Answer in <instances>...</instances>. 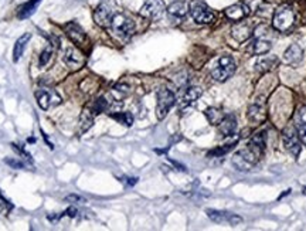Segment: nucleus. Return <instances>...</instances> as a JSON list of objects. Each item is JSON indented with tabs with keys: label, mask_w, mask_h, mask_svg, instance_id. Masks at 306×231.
Here are the masks:
<instances>
[{
	"label": "nucleus",
	"mask_w": 306,
	"mask_h": 231,
	"mask_svg": "<svg viewBox=\"0 0 306 231\" xmlns=\"http://www.w3.org/2000/svg\"><path fill=\"white\" fill-rule=\"evenodd\" d=\"M295 124L300 125V124H306V106L300 108L296 112V116H295Z\"/></svg>",
	"instance_id": "obj_33"
},
{
	"label": "nucleus",
	"mask_w": 306,
	"mask_h": 231,
	"mask_svg": "<svg viewBox=\"0 0 306 231\" xmlns=\"http://www.w3.org/2000/svg\"><path fill=\"white\" fill-rule=\"evenodd\" d=\"M218 128H220V132L222 136H232L236 129H237V120L234 115H227L224 116L222 120L218 124Z\"/></svg>",
	"instance_id": "obj_17"
},
{
	"label": "nucleus",
	"mask_w": 306,
	"mask_h": 231,
	"mask_svg": "<svg viewBox=\"0 0 306 231\" xmlns=\"http://www.w3.org/2000/svg\"><path fill=\"white\" fill-rule=\"evenodd\" d=\"M282 140H284L285 149L288 150L289 154H292L295 158H298L299 154H300L302 146H300V138L298 135L296 129L294 126L285 129L284 134H282Z\"/></svg>",
	"instance_id": "obj_7"
},
{
	"label": "nucleus",
	"mask_w": 306,
	"mask_h": 231,
	"mask_svg": "<svg viewBox=\"0 0 306 231\" xmlns=\"http://www.w3.org/2000/svg\"><path fill=\"white\" fill-rule=\"evenodd\" d=\"M278 64V58L276 57H271V56H264L260 60L255 62V68L260 72H266L271 71L275 66Z\"/></svg>",
	"instance_id": "obj_24"
},
{
	"label": "nucleus",
	"mask_w": 306,
	"mask_h": 231,
	"mask_svg": "<svg viewBox=\"0 0 306 231\" xmlns=\"http://www.w3.org/2000/svg\"><path fill=\"white\" fill-rule=\"evenodd\" d=\"M224 13H226V16H227L230 20H232V22H241V20H244V18L250 16L251 9H250V6L246 4V3H236V4H232V6H230V8L224 10Z\"/></svg>",
	"instance_id": "obj_12"
},
{
	"label": "nucleus",
	"mask_w": 306,
	"mask_h": 231,
	"mask_svg": "<svg viewBox=\"0 0 306 231\" xmlns=\"http://www.w3.org/2000/svg\"><path fill=\"white\" fill-rule=\"evenodd\" d=\"M12 148L16 150L17 154H22V156H24V159L27 160V162H33V159H32V156L30 154H27V152H24L23 149H20V148H17V145H14V144H12Z\"/></svg>",
	"instance_id": "obj_36"
},
{
	"label": "nucleus",
	"mask_w": 306,
	"mask_h": 231,
	"mask_svg": "<svg viewBox=\"0 0 306 231\" xmlns=\"http://www.w3.org/2000/svg\"><path fill=\"white\" fill-rule=\"evenodd\" d=\"M202 94H203V90H202L200 86H190V88H187L186 92L182 96L180 105H182V106H187V105H190V104L196 102V101L202 96Z\"/></svg>",
	"instance_id": "obj_22"
},
{
	"label": "nucleus",
	"mask_w": 306,
	"mask_h": 231,
	"mask_svg": "<svg viewBox=\"0 0 306 231\" xmlns=\"http://www.w3.org/2000/svg\"><path fill=\"white\" fill-rule=\"evenodd\" d=\"M260 154H256L254 150H251L250 148L241 149L236 152V154L232 156V164L237 170L246 172L250 170L251 168H254V164L258 162Z\"/></svg>",
	"instance_id": "obj_4"
},
{
	"label": "nucleus",
	"mask_w": 306,
	"mask_h": 231,
	"mask_svg": "<svg viewBox=\"0 0 306 231\" xmlns=\"http://www.w3.org/2000/svg\"><path fill=\"white\" fill-rule=\"evenodd\" d=\"M110 27L120 38H128L135 33V23L122 13H115L112 16Z\"/></svg>",
	"instance_id": "obj_2"
},
{
	"label": "nucleus",
	"mask_w": 306,
	"mask_h": 231,
	"mask_svg": "<svg viewBox=\"0 0 306 231\" xmlns=\"http://www.w3.org/2000/svg\"><path fill=\"white\" fill-rule=\"evenodd\" d=\"M252 34H254V26L251 23L240 22V23H236L234 26L231 27V36L238 43L246 42L248 38H251Z\"/></svg>",
	"instance_id": "obj_10"
},
{
	"label": "nucleus",
	"mask_w": 306,
	"mask_h": 231,
	"mask_svg": "<svg viewBox=\"0 0 306 231\" xmlns=\"http://www.w3.org/2000/svg\"><path fill=\"white\" fill-rule=\"evenodd\" d=\"M108 101H106V98L105 96H100V98H96L95 101H94L92 106H91V111L94 112V114H101V112L106 111L108 110Z\"/></svg>",
	"instance_id": "obj_30"
},
{
	"label": "nucleus",
	"mask_w": 306,
	"mask_h": 231,
	"mask_svg": "<svg viewBox=\"0 0 306 231\" xmlns=\"http://www.w3.org/2000/svg\"><path fill=\"white\" fill-rule=\"evenodd\" d=\"M64 202H67V203H84L85 198L84 197L78 196V194H70V196L64 198Z\"/></svg>",
	"instance_id": "obj_35"
},
{
	"label": "nucleus",
	"mask_w": 306,
	"mask_h": 231,
	"mask_svg": "<svg viewBox=\"0 0 306 231\" xmlns=\"http://www.w3.org/2000/svg\"><path fill=\"white\" fill-rule=\"evenodd\" d=\"M62 61L66 62V66H68L72 70H78L84 66V57L80 52H76L74 47H68L64 52V56H62Z\"/></svg>",
	"instance_id": "obj_13"
},
{
	"label": "nucleus",
	"mask_w": 306,
	"mask_h": 231,
	"mask_svg": "<svg viewBox=\"0 0 306 231\" xmlns=\"http://www.w3.org/2000/svg\"><path fill=\"white\" fill-rule=\"evenodd\" d=\"M265 142H266V132L262 130V132L255 134L254 136L250 139V142H248V145L246 146H248L251 150H254L255 154L261 156L264 149H265Z\"/></svg>",
	"instance_id": "obj_18"
},
{
	"label": "nucleus",
	"mask_w": 306,
	"mask_h": 231,
	"mask_svg": "<svg viewBox=\"0 0 306 231\" xmlns=\"http://www.w3.org/2000/svg\"><path fill=\"white\" fill-rule=\"evenodd\" d=\"M4 163L8 164L12 169H24L26 164L20 159H13V158H6L4 159Z\"/></svg>",
	"instance_id": "obj_32"
},
{
	"label": "nucleus",
	"mask_w": 306,
	"mask_h": 231,
	"mask_svg": "<svg viewBox=\"0 0 306 231\" xmlns=\"http://www.w3.org/2000/svg\"><path fill=\"white\" fill-rule=\"evenodd\" d=\"M94 124V114L90 110H84L80 118V125H81V132H86L88 129L92 126Z\"/></svg>",
	"instance_id": "obj_27"
},
{
	"label": "nucleus",
	"mask_w": 306,
	"mask_h": 231,
	"mask_svg": "<svg viewBox=\"0 0 306 231\" xmlns=\"http://www.w3.org/2000/svg\"><path fill=\"white\" fill-rule=\"evenodd\" d=\"M204 115H206V118L208 120V122L212 125H218L221 120H222V118H224L222 112L220 110H217V108H207L204 111Z\"/></svg>",
	"instance_id": "obj_26"
},
{
	"label": "nucleus",
	"mask_w": 306,
	"mask_h": 231,
	"mask_svg": "<svg viewBox=\"0 0 306 231\" xmlns=\"http://www.w3.org/2000/svg\"><path fill=\"white\" fill-rule=\"evenodd\" d=\"M32 40V33H24L23 36H20V38H17L16 44H14V48H13V61H17L22 58L23 52H24L26 46L28 44V42Z\"/></svg>",
	"instance_id": "obj_21"
},
{
	"label": "nucleus",
	"mask_w": 306,
	"mask_h": 231,
	"mask_svg": "<svg viewBox=\"0 0 306 231\" xmlns=\"http://www.w3.org/2000/svg\"><path fill=\"white\" fill-rule=\"evenodd\" d=\"M296 130H298V135L300 138V140L306 145V124L296 125Z\"/></svg>",
	"instance_id": "obj_34"
},
{
	"label": "nucleus",
	"mask_w": 306,
	"mask_h": 231,
	"mask_svg": "<svg viewBox=\"0 0 306 231\" xmlns=\"http://www.w3.org/2000/svg\"><path fill=\"white\" fill-rule=\"evenodd\" d=\"M28 142H30V144H34V142H36V139H34V138H28Z\"/></svg>",
	"instance_id": "obj_39"
},
{
	"label": "nucleus",
	"mask_w": 306,
	"mask_h": 231,
	"mask_svg": "<svg viewBox=\"0 0 306 231\" xmlns=\"http://www.w3.org/2000/svg\"><path fill=\"white\" fill-rule=\"evenodd\" d=\"M64 214L66 213H62V214H54V216H52V214H48V216H47V218H48V222H57L60 220V218H61V217H62V216H64Z\"/></svg>",
	"instance_id": "obj_38"
},
{
	"label": "nucleus",
	"mask_w": 306,
	"mask_h": 231,
	"mask_svg": "<svg viewBox=\"0 0 306 231\" xmlns=\"http://www.w3.org/2000/svg\"><path fill=\"white\" fill-rule=\"evenodd\" d=\"M168 13L170 14V18H183L188 13V4L183 0H176L168 8Z\"/></svg>",
	"instance_id": "obj_20"
},
{
	"label": "nucleus",
	"mask_w": 306,
	"mask_h": 231,
	"mask_svg": "<svg viewBox=\"0 0 306 231\" xmlns=\"http://www.w3.org/2000/svg\"><path fill=\"white\" fill-rule=\"evenodd\" d=\"M176 102L174 94L168 88H160L158 91V105H156V116L158 120H164L166 115L169 114L172 106Z\"/></svg>",
	"instance_id": "obj_6"
},
{
	"label": "nucleus",
	"mask_w": 306,
	"mask_h": 231,
	"mask_svg": "<svg viewBox=\"0 0 306 231\" xmlns=\"http://www.w3.org/2000/svg\"><path fill=\"white\" fill-rule=\"evenodd\" d=\"M36 100H37L38 106H40L42 110H44V111L50 110L51 106H57V105L61 104L60 95L57 94L56 91H52V90H46V88L36 91Z\"/></svg>",
	"instance_id": "obj_8"
},
{
	"label": "nucleus",
	"mask_w": 306,
	"mask_h": 231,
	"mask_svg": "<svg viewBox=\"0 0 306 231\" xmlns=\"http://www.w3.org/2000/svg\"><path fill=\"white\" fill-rule=\"evenodd\" d=\"M42 0H28L27 3H24L23 6L18 8V18H27L30 16H33L36 13V10L38 8V4L42 3Z\"/></svg>",
	"instance_id": "obj_23"
},
{
	"label": "nucleus",
	"mask_w": 306,
	"mask_h": 231,
	"mask_svg": "<svg viewBox=\"0 0 306 231\" xmlns=\"http://www.w3.org/2000/svg\"><path fill=\"white\" fill-rule=\"evenodd\" d=\"M236 68H237L236 61L232 60L230 56H224L216 64V67L212 70V77L218 82H224L228 78L232 77V74L236 72Z\"/></svg>",
	"instance_id": "obj_3"
},
{
	"label": "nucleus",
	"mask_w": 306,
	"mask_h": 231,
	"mask_svg": "<svg viewBox=\"0 0 306 231\" xmlns=\"http://www.w3.org/2000/svg\"><path fill=\"white\" fill-rule=\"evenodd\" d=\"M110 116L128 128L132 126V124H134V115L130 112H116V114H110Z\"/></svg>",
	"instance_id": "obj_28"
},
{
	"label": "nucleus",
	"mask_w": 306,
	"mask_h": 231,
	"mask_svg": "<svg viewBox=\"0 0 306 231\" xmlns=\"http://www.w3.org/2000/svg\"><path fill=\"white\" fill-rule=\"evenodd\" d=\"M188 12L193 20L198 24H208L214 20V13L202 0H193L188 6Z\"/></svg>",
	"instance_id": "obj_5"
},
{
	"label": "nucleus",
	"mask_w": 306,
	"mask_h": 231,
	"mask_svg": "<svg viewBox=\"0 0 306 231\" xmlns=\"http://www.w3.org/2000/svg\"><path fill=\"white\" fill-rule=\"evenodd\" d=\"M52 52H54V46L52 44H47V47L44 48L40 54V58H38V67H44L48 64V61L52 57Z\"/></svg>",
	"instance_id": "obj_29"
},
{
	"label": "nucleus",
	"mask_w": 306,
	"mask_h": 231,
	"mask_svg": "<svg viewBox=\"0 0 306 231\" xmlns=\"http://www.w3.org/2000/svg\"><path fill=\"white\" fill-rule=\"evenodd\" d=\"M272 48V43L266 38H262V37H258L251 42L250 47H248V52L254 56H264L266 52H270Z\"/></svg>",
	"instance_id": "obj_16"
},
{
	"label": "nucleus",
	"mask_w": 306,
	"mask_h": 231,
	"mask_svg": "<svg viewBox=\"0 0 306 231\" xmlns=\"http://www.w3.org/2000/svg\"><path fill=\"white\" fill-rule=\"evenodd\" d=\"M164 10H166V6L163 0H146L139 14L144 18L154 20V18H160Z\"/></svg>",
	"instance_id": "obj_9"
},
{
	"label": "nucleus",
	"mask_w": 306,
	"mask_h": 231,
	"mask_svg": "<svg viewBox=\"0 0 306 231\" xmlns=\"http://www.w3.org/2000/svg\"><path fill=\"white\" fill-rule=\"evenodd\" d=\"M115 13L112 12L108 4H100L96 10L94 12V20L96 22V24L101 27H110V20H112V16Z\"/></svg>",
	"instance_id": "obj_14"
},
{
	"label": "nucleus",
	"mask_w": 306,
	"mask_h": 231,
	"mask_svg": "<svg viewBox=\"0 0 306 231\" xmlns=\"http://www.w3.org/2000/svg\"><path fill=\"white\" fill-rule=\"evenodd\" d=\"M295 23V13L289 6L284 4L274 12L272 14V27L278 32H288Z\"/></svg>",
	"instance_id": "obj_1"
},
{
	"label": "nucleus",
	"mask_w": 306,
	"mask_h": 231,
	"mask_svg": "<svg viewBox=\"0 0 306 231\" xmlns=\"http://www.w3.org/2000/svg\"><path fill=\"white\" fill-rule=\"evenodd\" d=\"M236 144H237V140H234V142H232V144H230V145H224L222 148L214 149V150H212V152L208 154V156H221V154H227L228 150H231V149L236 146Z\"/></svg>",
	"instance_id": "obj_31"
},
{
	"label": "nucleus",
	"mask_w": 306,
	"mask_h": 231,
	"mask_svg": "<svg viewBox=\"0 0 306 231\" xmlns=\"http://www.w3.org/2000/svg\"><path fill=\"white\" fill-rule=\"evenodd\" d=\"M248 120H250V122H252L254 125H260L265 120V111H264L262 106L256 105V104L251 105L248 108Z\"/></svg>",
	"instance_id": "obj_25"
},
{
	"label": "nucleus",
	"mask_w": 306,
	"mask_h": 231,
	"mask_svg": "<svg viewBox=\"0 0 306 231\" xmlns=\"http://www.w3.org/2000/svg\"><path fill=\"white\" fill-rule=\"evenodd\" d=\"M66 214H67L68 217L74 218V217H76V216H78V210H76L74 206H71V207H68L67 210H66Z\"/></svg>",
	"instance_id": "obj_37"
},
{
	"label": "nucleus",
	"mask_w": 306,
	"mask_h": 231,
	"mask_svg": "<svg viewBox=\"0 0 306 231\" xmlns=\"http://www.w3.org/2000/svg\"><path fill=\"white\" fill-rule=\"evenodd\" d=\"M302 58H304V50L298 44H292L284 54V60L288 64H298L302 61Z\"/></svg>",
	"instance_id": "obj_19"
},
{
	"label": "nucleus",
	"mask_w": 306,
	"mask_h": 231,
	"mask_svg": "<svg viewBox=\"0 0 306 231\" xmlns=\"http://www.w3.org/2000/svg\"><path fill=\"white\" fill-rule=\"evenodd\" d=\"M207 216L208 218L214 222H228L231 226H236V224H240L242 222V218L234 213H228V212H221V210H212L208 208L207 212Z\"/></svg>",
	"instance_id": "obj_11"
},
{
	"label": "nucleus",
	"mask_w": 306,
	"mask_h": 231,
	"mask_svg": "<svg viewBox=\"0 0 306 231\" xmlns=\"http://www.w3.org/2000/svg\"><path fill=\"white\" fill-rule=\"evenodd\" d=\"M66 33L70 37L71 42H74L76 44H82L86 40V36H85V32L82 30V27L80 26L76 22H70L66 24Z\"/></svg>",
	"instance_id": "obj_15"
}]
</instances>
